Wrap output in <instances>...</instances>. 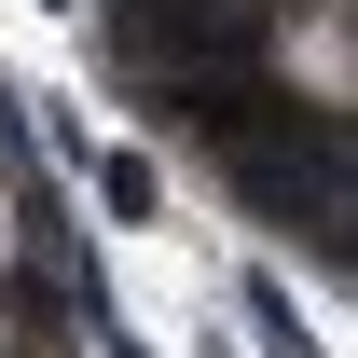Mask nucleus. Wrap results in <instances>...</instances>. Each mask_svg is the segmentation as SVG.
Returning a JSON list of instances; mask_svg holds the SVG:
<instances>
[{
  "instance_id": "1",
  "label": "nucleus",
  "mask_w": 358,
  "mask_h": 358,
  "mask_svg": "<svg viewBox=\"0 0 358 358\" xmlns=\"http://www.w3.org/2000/svg\"><path fill=\"white\" fill-rule=\"evenodd\" d=\"M0 358H96V289L55 248L42 166L14 152V83H0Z\"/></svg>"
}]
</instances>
